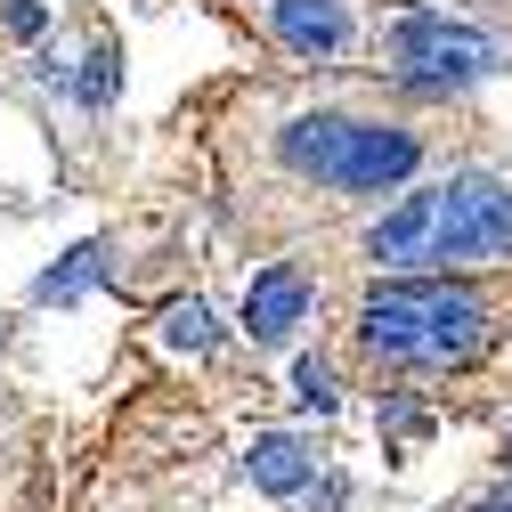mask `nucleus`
I'll return each instance as SVG.
<instances>
[{"instance_id": "nucleus-5", "label": "nucleus", "mask_w": 512, "mask_h": 512, "mask_svg": "<svg viewBox=\"0 0 512 512\" xmlns=\"http://www.w3.org/2000/svg\"><path fill=\"white\" fill-rule=\"evenodd\" d=\"M269 33L293 57H342L350 49V9L342 0H269Z\"/></svg>"}, {"instance_id": "nucleus-11", "label": "nucleus", "mask_w": 512, "mask_h": 512, "mask_svg": "<svg viewBox=\"0 0 512 512\" xmlns=\"http://www.w3.org/2000/svg\"><path fill=\"white\" fill-rule=\"evenodd\" d=\"M293 399L317 407V415L334 407V374H326V358H301V366H293Z\"/></svg>"}, {"instance_id": "nucleus-10", "label": "nucleus", "mask_w": 512, "mask_h": 512, "mask_svg": "<svg viewBox=\"0 0 512 512\" xmlns=\"http://www.w3.org/2000/svg\"><path fill=\"white\" fill-rule=\"evenodd\" d=\"M163 334H171V350H204V342H212V309H204V301H179V309L163 317Z\"/></svg>"}, {"instance_id": "nucleus-6", "label": "nucleus", "mask_w": 512, "mask_h": 512, "mask_svg": "<svg viewBox=\"0 0 512 512\" xmlns=\"http://www.w3.org/2000/svg\"><path fill=\"white\" fill-rule=\"evenodd\" d=\"M431 244H439V187H423V196H407L391 220L366 228V252H374V261H391V269H423Z\"/></svg>"}, {"instance_id": "nucleus-8", "label": "nucleus", "mask_w": 512, "mask_h": 512, "mask_svg": "<svg viewBox=\"0 0 512 512\" xmlns=\"http://www.w3.org/2000/svg\"><path fill=\"white\" fill-rule=\"evenodd\" d=\"M252 480H261L269 496H301L309 488V472H317V456H309V447L301 439H285V431H269V439H252Z\"/></svg>"}, {"instance_id": "nucleus-7", "label": "nucleus", "mask_w": 512, "mask_h": 512, "mask_svg": "<svg viewBox=\"0 0 512 512\" xmlns=\"http://www.w3.org/2000/svg\"><path fill=\"white\" fill-rule=\"evenodd\" d=\"M301 317H309V285H301L293 269L252 277V293H244V334H252V342H293Z\"/></svg>"}, {"instance_id": "nucleus-1", "label": "nucleus", "mask_w": 512, "mask_h": 512, "mask_svg": "<svg viewBox=\"0 0 512 512\" xmlns=\"http://www.w3.org/2000/svg\"><path fill=\"white\" fill-rule=\"evenodd\" d=\"M358 342L374 366L439 374V366H464L488 342V309L456 285H374L358 309Z\"/></svg>"}, {"instance_id": "nucleus-3", "label": "nucleus", "mask_w": 512, "mask_h": 512, "mask_svg": "<svg viewBox=\"0 0 512 512\" xmlns=\"http://www.w3.org/2000/svg\"><path fill=\"white\" fill-rule=\"evenodd\" d=\"M504 252H512V179H496V171L439 179V244H431V261L480 269V261H504Z\"/></svg>"}, {"instance_id": "nucleus-9", "label": "nucleus", "mask_w": 512, "mask_h": 512, "mask_svg": "<svg viewBox=\"0 0 512 512\" xmlns=\"http://www.w3.org/2000/svg\"><path fill=\"white\" fill-rule=\"evenodd\" d=\"M82 285H98V244H82V252H66V269H49V277L33 285V301H74Z\"/></svg>"}, {"instance_id": "nucleus-2", "label": "nucleus", "mask_w": 512, "mask_h": 512, "mask_svg": "<svg viewBox=\"0 0 512 512\" xmlns=\"http://www.w3.org/2000/svg\"><path fill=\"white\" fill-rule=\"evenodd\" d=\"M293 171H309L317 187H342V196H374V187H399L423 163V139L407 122H366V114H309L285 131Z\"/></svg>"}, {"instance_id": "nucleus-13", "label": "nucleus", "mask_w": 512, "mask_h": 512, "mask_svg": "<svg viewBox=\"0 0 512 512\" xmlns=\"http://www.w3.org/2000/svg\"><path fill=\"white\" fill-rule=\"evenodd\" d=\"M480 512H512V496H488V504H480Z\"/></svg>"}, {"instance_id": "nucleus-4", "label": "nucleus", "mask_w": 512, "mask_h": 512, "mask_svg": "<svg viewBox=\"0 0 512 512\" xmlns=\"http://www.w3.org/2000/svg\"><path fill=\"white\" fill-rule=\"evenodd\" d=\"M391 66H399V82H415V90H464V82L496 74V41H480V33H464V25L415 9V17L391 25Z\"/></svg>"}, {"instance_id": "nucleus-12", "label": "nucleus", "mask_w": 512, "mask_h": 512, "mask_svg": "<svg viewBox=\"0 0 512 512\" xmlns=\"http://www.w3.org/2000/svg\"><path fill=\"white\" fill-rule=\"evenodd\" d=\"M0 25H9L17 41H33V33L49 25V9H41V0H0Z\"/></svg>"}]
</instances>
